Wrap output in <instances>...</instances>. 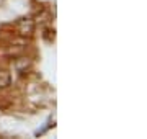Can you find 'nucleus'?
Masks as SVG:
<instances>
[{
  "mask_svg": "<svg viewBox=\"0 0 147 139\" xmlns=\"http://www.w3.org/2000/svg\"><path fill=\"white\" fill-rule=\"evenodd\" d=\"M16 31L20 36H33L34 33V22L31 18H21L16 23Z\"/></svg>",
  "mask_w": 147,
  "mask_h": 139,
  "instance_id": "f257e3e1",
  "label": "nucleus"
},
{
  "mask_svg": "<svg viewBox=\"0 0 147 139\" xmlns=\"http://www.w3.org/2000/svg\"><path fill=\"white\" fill-rule=\"evenodd\" d=\"M30 67H31V61L28 57H18L15 61V69H16V72H20V74H25Z\"/></svg>",
  "mask_w": 147,
  "mask_h": 139,
  "instance_id": "f03ea898",
  "label": "nucleus"
},
{
  "mask_svg": "<svg viewBox=\"0 0 147 139\" xmlns=\"http://www.w3.org/2000/svg\"><path fill=\"white\" fill-rule=\"evenodd\" d=\"M11 84V75L7 70H0V90H3Z\"/></svg>",
  "mask_w": 147,
  "mask_h": 139,
  "instance_id": "7ed1b4c3",
  "label": "nucleus"
}]
</instances>
